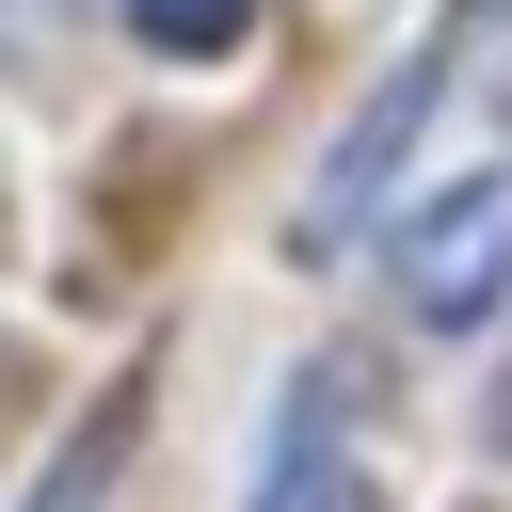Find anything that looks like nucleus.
<instances>
[{
    "instance_id": "f257e3e1",
    "label": "nucleus",
    "mask_w": 512,
    "mask_h": 512,
    "mask_svg": "<svg viewBox=\"0 0 512 512\" xmlns=\"http://www.w3.org/2000/svg\"><path fill=\"white\" fill-rule=\"evenodd\" d=\"M496 16H512V0H448V16H432V32H416V48L384 64V80H368V112L336 128V160H320V176H304V208H288V240H304V256H336V240H352V224L384 208V176L416 160V128H432V96L464 80V48H480Z\"/></svg>"
},
{
    "instance_id": "f03ea898",
    "label": "nucleus",
    "mask_w": 512,
    "mask_h": 512,
    "mask_svg": "<svg viewBox=\"0 0 512 512\" xmlns=\"http://www.w3.org/2000/svg\"><path fill=\"white\" fill-rule=\"evenodd\" d=\"M384 288H400V320H432V336L496 320V304H512V160L464 176V192H432V208L384 240Z\"/></svg>"
},
{
    "instance_id": "7ed1b4c3",
    "label": "nucleus",
    "mask_w": 512,
    "mask_h": 512,
    "mask_svg": "<svg viewBox=\"0 0 512 512\" xmlns=\"http://www.w3.org/2000/svg\"><path fill=\"white\" fill-rule=\"evenodd\" d=\"M256 512H384V464L336 432V368L288 400V432H272V464H256Z\"/></svg>"
},
{
    "instance_id": "20e7f679",
    "label": "nucleus",
    "mask_w": 512,
    "mask_h": 512,
    "mask_svg": "<svg viewBox=\"0 0 512 512\" xmlns=\"http://www.w3.org/2000/svg\"><path fill=\"white\" fill-rule=\"evenodd\" d=\"M128 448H144V384L128 400H96L64 448H48V480H32V512H112V480H128Z\"/></svg>"
},
{
    "instance_id": "39448f33",
    "label": "nucleus",
    "mask_w": 512,
    "mask_h": 512,
    "mask_svg": "<svg viewBox=\"0 0 512 512\" xmlns=\"http://www.w3.org/2000/svg\"><path fill=\"white\" fill-rule=\"evenodd\" d=\"M128 16V48H160V64H224L240 32H256V0H112Z\"/></svg>"
},
{
    "instance_id": "423d86ee",
    "label": "nucleus",
    "mask_w": 512,
    "mask_h": 512,
    "mask_svg": "<svg viewBox=\"0 0 512 512\" xmlns=\"http://www.w3.org/2000/svg\"><path fill=\"white\" fill-rule=\"evenodd\" d=\"M0 16H64V0H0Z\"/></svg>"
}]
</instances>
